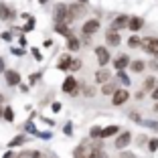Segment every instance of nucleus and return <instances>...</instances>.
<instances>
[{"label":"nucleus","instance_id":"12","mask_svg":"<svg viewBox=\"0 0 158 158\" xmlns=\"http://www.w3.org/2000/svg\"><path fill=\"white\" fill-rule=\"evenodd\" d=\"M142 27H144V20L138 19V16H132L130 23H128V28H130V31H140Z\"/></svg>","mask_w":158,"mask_h":158},{"label":"nucleus","instance_id":"7","mask_svg":"<svg viewBox=\"0 0 158 158\" xmlns=\"http://www.w3.org/2000/svg\"><path fill=\"white\" fill-rule=\"evenodd\" d=\"M130 140H132V134H130V132H124V134H120V136L116 138V148H118V150L126 148V146L130 144Z\"/></svg>","mask_w":158,"mask_h":158},{"label":"nucleus","instance_id":"20","mask_svg":"<svg viewBox=\"0 0 158 158\" xmlns=\"http://www.w3.org/2000/svg\"><path fill=\"white\" fill-rule=\"evenodd\" d=\"M55 31H57V33H63V35H69V28H67V23H57Z\"/></svg>","mask_w":158,"mask_h":158},{"label":"nucleus","instance_id":"19","mask_svg":"<svg viewBox=\"0 0 158 158\" xmlns=\"http://www.w3.org/2000/svg\"><path fill=\"white\" fill-rule=\"evenodd\" d=\"M67 45H69V49H71V51H77L79 47H81V43H79V39H75V37H69Z\"/></svg>","mask_w":158,"mask_h":158},{"label":"nucleus","instance_id":"4","mask_svg":"<svg viewBox=\"0 0 158 158\" xmlns=\"http://www.w3.org/2000/svg\"><path fill=\"white\" fill-rule=\"evenodd\" d=\"M75 89H77V81H75L73 75H69V77L63 81V91H65V93H71V95H75V93H77Z\"/></svg>","mask_w":158,"mask_h":158},{"label":"nucleus","instance_id":"31","mask_svg":"<svg viewBox=\"0 0 158 158\" xmlns=\"http://www.w3.org/2000/svg\"><path fill=\"white\" fill-rule=\"evenodd\" d=\"M23 142H24V136H19L16 140H12V142H10V146H19V144H23Z\"/></svg>","mask_w":158,"mask_h":158},{"label":"nucleus","instance_id":"25","mask_svg":"<svg viewBox=\"0 0 158 158\" xmlns=\"http://www.w3.org/2000/svg\"><path fill=\"white\" fill-rule=\"evenodd\" d=\"M154 85H156V79H154V77H148V79H146V83H144V89H152Z\"/></svg>","mask_w":158,"mask_h":158},{"label":"nucleus","instance_id":"30","mask_svg":"<svg viewBox=\"0 0 158 158\" xmlns=\"http://www.w3.org/2000/svg\"><path fill=\"white\" fill-rule=\"evenodd\" d=\"M33 28H35V19L31 16V19H28V23H27V27H24V31H33Z\"/></svg>","mask_w":158,"mask_h":158},{"label":"nucleus","instance_id":"9","mask_svg":"<svg viewBox=\"0 0 158 158\" xmlns=\"http://www.w3.org/2000/svg\"><path fill=\"white\" fill-rule=\"evenodd\" d=\"M128 23H130V19L122 14V16H118V19L112 23V28H114V31H120V28H126V27H128Z\"/></svg>","mask_w":158,"mask_h":158},{"label":"nucleus","instance_id":"35","mask_svg":"<svg viewBox=\"0 0 158 158\" xmlns=\"http://www.w3.org/2000/svg\"><path fill=\"white\" fill-rule=\"evenodd\" d=\"M33 55H35V59H37V61H39V59H41V53H39V51H37V49H33Z\"/></svg>","mask_w":158,"mask_h":158},{"label":"nucleus","instance_id":"38","mask_svg":"<svg viewBox=\"0 0 158 158\" xmlns=\"http://www.w3.org/2000/svg\"><path fill=\"white\" fill-rule=\"evenodd\" d=\"M152 98H154V99H156V102H158V87H156V89H154V91H152Z\"/></svg>","mask_w":158,"mask_h":158},{"label":"nucleus","instance_id":"29","mask_svg":"<svg viewBox=\"0 0 158 158\" xmlns=\"http://www.w3.org/2000/svg\"><path fill=\"white\" fill-rule=\"evenodd\" d=\"M148 148L152 150V152H154V150L158 148V138H152V140H150V144H148Z\"/></svg>","mask_w":158,"mask_h":158},{"label":"nucleus","instance_id":"44","mask_svg":"<svg viewBox=\"0 0 158 158\" xmlns=\"http://www.w3.org/2000/svg\"><path fill=\"white\" fill-rule=\"evenodd\" d=\"M156 57H158V53H156Z\"/></svg>","mask_w":158,"mask_h":158},{"label":"nucleus","instance_id":"10","mask_svg":"<svg viewBox=\"0 0 158 158\" xmlns=\"http://www.w3.org/2000/svg\"><path fill=\"white\" fill-rule=\"evenodd\" d=\"M106 41L110 43L112 47H118V45H120V37H118V31H114V28H110V31L106 33Z\"/></svg>","mask_w":158,"mask_h":158},{"label":"nucleus","instance_id":"16","mask_svg":"<svg viewBox=\"0 0 158 158\" xmlns=\"http://www.w3.org/2000/svg\"><path fill=\"white\" fill-rule=\"evenodd\" d=\"M95 79H98L99 83H107V81H110V71H107V69H102V71H98Z\"/></svg>","mask_w":158,"mask_h":158},{"label":"nucleus","instance_id":"24","mask_svg":"<svg viewBox=\"0 0 158 158\" xmlns=\"http://www.w3.org/2000/svg\"><path fill=\"white\" fill-rule=\"evenodd\" d=\"M4 120L6 122H12L14 120V112L10 110V107H6V110H4Z\"/></svg>","mask_w":158,"mask_h":158},{"label":"nucleus","instance_id":"6","mask_svg":"<svg viewBox=\"0 0 158 158\" xmlns=\"http://www.w3.org/2000/svg\"><path fill=\"white\" fill-rule=\"evenodd\" d=\"M91 152H93V148H89V144H81V146L75 148L73 156L75 158H89V154H91Z\"/></svg>","mask_w":158,"mask_h":158},{"label":"nucleus","instance_id":"11","mask_svg":"<svg viewBox=\"0 0 158 158\" xmlns=\"http://www.w3.org/2000/svg\"><path fill=\"white\" fill-rule=\"evenodd\" d=\"M6 83L8 85H19L20 83V75L16 73V71H6Z\"/></svg>","mask_w":158,"mask_h":158},{"label":"nucleus","instance_id":"41","mask_svg":"<svg viewBox=\"0 0 158 158\" xmlns=\"http://www.w3.org/2000/svg\"><path fill=\"white\" fill-rule=\"evenodd\" d=\"M2 116H4V112H2V107H0V118H2Z\"/></svg>","mask_w":158,"mask_h":158},{"label":"nucleus","instance_id":"37","mask_svg":"<svg viewBox=\"0 0 158 158\" xmlns=\"http://www.w3.org/2000/svg\"><path fill=\"white\" fill-rule=\"evenodd\" d=\"M0 73H4V59H0Z\"/></svg>","mask_w":158,"mask_h":158},{"label":"nucleus","instance_id":"34","mask_svg":"<svg viewBox=\"0 0 158 158\" xmlns=\"http://www.w3.org/2000/svg\"><path fill=\"white\" fill-rule=\"evenodd\" d=\"M12 53H14V55H23L24 51H23V49H14V47H12Z\"/></svg>","mask_w":158,"mask_h":158},{"label":"nucleus","instance_id":"36","mask_svg":"<svg viewBox=\"0 0 158 158\" xmlns=\"http://www.w3.org/2000/svg\"><path fill=\"white\" fill-rule=\"evenodd\" d=\"M61 110V103H53V112H59Z\"/></svg>","mask_w":158,"mask_h":158},{"label":"nucleus","instance_id":"14","mask_svg":"<svg viewBox=\"0 0 158 158\" xmlns=\"http://www.w3.org/2000/svg\"><path fill=\"white\" fill-rule=\"evenodd\" d=\"M83 4H73V6H69V14H71V19H77V16H81V14H83Z\"/></svg>","mask_w":158,"mask_h":158},{"label":"nucleus","instance_id":"8","mask_svg":"<svg viewBox=\"0 0 158 158\" xmlns=\"http://www.w3.org/2000/svg\"><path fill=\"white\" fill-rule=\"evenodd\" d=\"M124 102H128V89H116L114 91V106H122Z\"/></svg>","mask_w":158,"mask_h":158},{"label":"nucleus","instance_id":"43","mask_svg":"<svg viewBox=\"0 0 158 158\" xmlns=\"http://www.w3.org/2000/svg\"><path fill=\"white\" fill-rule=\"evenodd\" d=\"M45 2H47V0H41V4H45Z\"/></svg>","mask_w":158,"mask_h":158},{"label":"nucleus","instance_id":"17","mask_svg":"<svg viewBox=\"0 0 158 158\" xmlns=\"http://www.w3.org/2000/svg\"><path fill=\"white\" fill-rule=\"evenodd\" d=\"M114 134H118V126H107L106 130H102V138H110Z\"/></svg>","mask_w":158,"mask_h":158},{"label":"nucleus","instance_id":"23","mask_svg":"<svg viewBox=\"0 0 158 158\" xmlns=\"http://www.w3.org/2000/svg\"><path fill=\"white\" fill-rule=\"evenodd\" d=\"M128 45H130V47H140V45H142V39H138V37H130V39H128Z\"/></svg>","mask_w":158,"mask_h":158},{"label":"nucleus","instance_id":"21","mask_svg":"<svg viewBox=\"0 0 158 158\" xmlns=\"http://www.w3.org/2000/svg\"><path fill=\"white\" fill-rule=\"evenodd\" d=\"M132 71H136V73H140V71H144V63H142V61H134V63H132Z\"/></svg>","mask_w":158,"mask_h":158},{"label":"nucleus","instance_id":"3","mask_svg":"<svg viewBox=\"0 0 158 158\" xmlns=\"http://www.w3.org/2000/svg\"><path fill=\"white\" fill-rule=\"evenodd\" d=\"M99 31V20L98 19H89L87 23L81 27V33L85 35V37H91V35H95Z\"/></svg>","mask_w":158,"mask_h":158},{"label":"nucleus","instance_id":"18","mask_svg":"<svg viewBox=\"0 0 158 158\" xmlns=\"http://www.w3.org/2000/svg\"><path fill=\"white\" fill-rule=\"evenodd\" d=\"M10 16H12V12L8 10V6H6V4H0V19H2V20H8Z\"/></svg>","mask_w":158,"mask_h":158},{"label":"nucleus","instance_id":"39","mask_svg":"<svg viewBox=\"0 0 158 158\" xmlns=\"http://www.w3.org/2000/svg\"><path fill=\"white\" fill-rule=\"evenodd\" d=\"M122 158H132V156H128V154H122Z\"/></svg>","mask_w":158,"mask_h":158},{"label":"nucleus","instance_id":"5","mask_svg":"<svg viewBox=\"0 0 158 158\" xmlns=\"http://www.w3.org/2000/svg\"><path fill=\"white\" fill-rule=\"evenodd\" d=\"M95 57H98L99 65H107V63H110V53H107L106 47H98V49H95Z\"/></svg>","mask_w":158,"mask_h":158},{"label":"nucleus","instance_id":"26","mask_svg":"<svg viewBox=\"0 0 158 158\" xmlns=\"http://www.w3.org/2000/svg\"><path fill=\"white\" fill-rule=\"evenodd\" d=\"M79 67H81V61H77V59H71V65H69V69H71V71H77Z\"/></svg>","mask_w":158,"mask_h":158},{"label":"nucleus","instance_id":"27","mask_svg":"<svg viewBox=\"0 0 158 158\" xmlns=\"http://www.w3.org/2000/svg\"><path fill=\"white\" fill-rule=\"evenodd\" d=\"M91 138H102V130H99L98 126H95V128H91Z\"/></svg>","mask_w":158,"mask_h":158},{"label":"nucleus","instance_id":"32","mask_svg":"<svg viewBox=\"0 0 158 158\" xmlns=\"http://www.w3.org/2000/svg\"><path fill=\"white\" fill-rule=\"evenodd\" d=\"M37 136H41L43 140H49V138H51V134H49V132H47V134H43V132H37Z\"/></svg>","mask_w":158,"mask_h":158},{"label":"nucleus","instance_id":"15","mask_svg":"<svg viewBox=\"0 0 158 158\" xmlns=\"http://www.w3.org/2000/svg\"><path fill=\"white\" fill-rule=\"evenodd\" d=\"M69 65H71V57H69V55H63V57L59 59V63H57V69L65 71V69H69Z\"/></svg>","mask_w":158,"mask_h":158},{"label":"nucleus","instance_id":"28","mask_svg":"<svg viewBox=\"0 0 158 158\" xmlns=\"http://www.w3.org/2000/svg\"><path fill=\"white\" fill-rule=\"evenodd\" d=\"M118 77L122 79V83H124V85H130V79H128V75H126V73H122V71H120V73H118Z\"/></svg>","mask_w":158,"mask_h":158},{"label":"nucleus","instance_id":"40","mask_svg":"<svg viewBox=\"0 0 158 158\" xmlns=\"http://www.w3.org/2000/svg\"><path fill=\"white\" fill-rule=\"evenodd\" d=\"M77 2H81V4H85V2H87V0H77Z\"/></svg>","mask_w":158,"mask_h":158},{"label":"nucleus","instance_id":"33","mask_svg":"<svg viewBox=\"0 0 158 158\" xmlns=\"http://www.w3.org/2000/svg\"><path fill=\"white\" fill-rule=\"evenodd\" d=\"M27 130L31 132V134H37V130H35V126H33V124H27Z\"/></svg>","mask_w":158,"mask_h":158},{"label":"nucleus","instance_id":"13","mask_svg":"<svg viewBox=\"0 0 158 158\" xmlns=\"http://www.w3.org/2000/svg\"><path fill=\"white\" fill-rule=\"evenodd\" d=\"M128 63H130V61H128V57H126V55H118V59L114 61V67H116L118 71H122L124 67H128Z\"/></svg>","mask_w":158,"mask_h":158},{"label":"nucleus","instance_id":"42","mask_svg":"<svg viewBox=\"0 0 158 158\" xmlns=\"http://www.w3.org/2000/svg\"><path fill=\"white\" fill-rule=\"evenodd\" d=\"M2 102H4V98H2V95H0V103H2Z\"/></svg>","mask_w":158,"mask_h":158},{"label":"nucleus","instance_id":"22","mask_svg":"<svg viewBox=\"0 0 158 158\" xmlns=\"http://www.w3.org/2000/svg\"><path fill=\"white\" fill-rule=\"evenodd\" d=\"M102 91L106 93V95H110V93H114V91H116V87H114V83H103Z\"/></svg>","mask_w":158,"mask_h":158},{"label":"nucleus","instance_id":"2","mask_svg":"<svg viewBox=\"0 0 158 158\" xmlns=\"http://www.w3.org/2000/svg\"><path fill=\"white\" fill-rule=\"evenodd\" d=\"M140 47H142L146 53H150V55H156L158 53V39L156 37H144Z\"/></svg>","mask_w":158,"mask_h":158},{"label":"nucleus","instance_id":"1","mask_svg":"<svg viewBox=\"0 0 158 158\" xmlns=\"http://www.w3.org/2000/svg\"><path fill=\"white\" fill-rule=\"evenodd\" d=\"M55 20L57 23H71V14H69V6L65 4H57L55 6Z\"/></svg>","mask_w":158,"mask_h":158}]
</instances>
